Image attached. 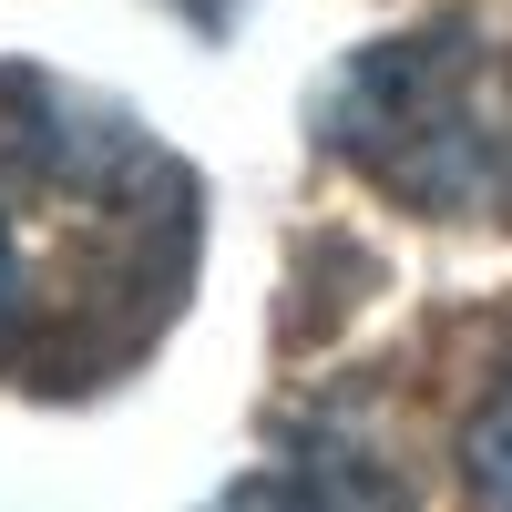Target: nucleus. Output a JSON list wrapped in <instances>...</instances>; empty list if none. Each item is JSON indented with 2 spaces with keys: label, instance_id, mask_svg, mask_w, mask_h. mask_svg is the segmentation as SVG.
<instances>
[{
  "label": "nucleus",
  "instance_id": "nucleus-4",
  "mask_svg": "<svg viewBox=\"0 0 512 512\" xmlns=\"http://www.w3.org/2000/svg\"><path fill=\"white\" fill-rule=\"evenodd\" d=\"M185 11H195V21H226V11H236V0H185Z\"/></svg>",
  "mask_w": 512,
  "mask_h": 512
},
{
  "label": "nucleus",
  "instance_id": "nucleus-1",
  "mask_svg": "<svg viewBox=\"0 0 512 512\" xmlns=\"http://www.w3.org/2000/svg\"><path fill=\"white\" fill-rule=\"evenodd\" d=\"M205 185L123 103L0 62V379L82 400L123 379L195 287Z\"/></svg>",
  "mask_w": 512,
  "mask_h": 512
},
{
  "label": "nucleus",
  "instance_id": "nucleus-2",
  "mask_svg": "<svg viewBox=\"0 0 512 512\" xmlns=\"http://www.w3.org/2000/svg\"><path fill=\"white\" fill-rule=\"evenodd\" d=\"M318 144L338 164L410 205V216H472L502 205L512 123H502V52L472 21H420L400 41H369L318 93Z\"/></svg>",
  "mask_w": 512,
  "mask_h": 512
},
{
  "label": "nucleus",
  "instance_id": "nucleus-3",
  "mask_svg": "<svg viewBox=\"0 0 512 512\" xmlns=\"http://www.w3.org/2000/svg\"><path fill=\"white\" fill-rule=\"evenodd\" d=\"M461 482L482 502H512V379L472 410V431H461Z\"/></svg>",
  "mask_w": 512,
  "mask_h": 512
}]
</instances>
